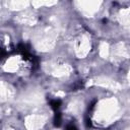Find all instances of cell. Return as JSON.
Wrapping results in <instances>:
<instances>
[{
	"mask_svg": "<svg viewBox=\"0 0 130 130\" xmlns=\"http://www.w3.org/2000/svg\"><path fill=\"white\" fill-rule=\"evenodd\" d=\"M51 106H52V108L53 109H55V110H57V109H59V107H60V102L59 101H52L51 102Z\"/></svg>",
	"mask_w": 130,
	"mask_h": 130,
	"instance_id": "1",
	"label": "cell"
},
{
	"mask_svg": "<svg viewBox=\"0 0 130 130\" xmlns=\"http://www.w3.org/2000/svg\"><path fill=\"white\" fill-rule=\"evenodd\" d=\"M67 130H77V129H76L73 125H70V126H68V127H67Z\"/></svg>",
	"mask_w": 130,
	"mask_h": 130,
	"instance_id": "2",
	"label": "cell"
}]
</instances>
